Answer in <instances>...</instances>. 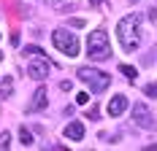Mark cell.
Returning a JSON list of instances; mask_svg holds the SVG:
<instances>
[{
	"instance_id": "6da1fadb",
	"label": "cell",
	"mask_w": 157,
	"mask_h": 151,
	"mask_svg": "<svg viewBox=\"0 0 157 151\" xmlns=\"http://www.w3.org/2000/svg\"><path fill=\"white\" fill-rule=\"evenodd\" d=\"M117 38H119V46L125 51H136L138 43H141V16L138 14L122 16L119 24H117Z\"/></svg>"
},
{
	"instance_id": "7a4b0ae2",
	"label": "cell",
	"mask_w": 157,
	"mask_h": 151,
	"mask_svg": "<svg viewBox=\"0 0 157 151\" xmlns=\"http://www.w3.org/2000/svg\"><path fill=\"white\" fill-rule=\"evenodd\" d=\"M87 57L95 62H103L111 57V43H109V32L106 30H95L87 35Z\"/></svg>"
},
{
	"instance_id": "3957f363",
	"label": "cell",
	"mask_w": 157,
	"mask_h": 151,
	"mask_svg": "<svg viewBox=\"0 0 157 151\" xmlns=\"http://www.w3.org/2000/svg\"><path fill=\"white\" fill-rule=\"evenodd\" d=\"M76 76L95 92V94L106 92V89H109V84H111V76H109V73H103V70H98V68H78V73H76Z\"/></svg>"
},
{
	"instance_id": "277c9868",
	"label": "cell",
	"mask_w": 157,
	"mask_h": 151,
	"mask_svg": "<svg viewBox=\"0 0 157 151\" xmlns=\"http://www.w3.org/2000/svg\"><path fill=\"white\" fill-rule=\"evenodd\" d=\"M52 43L57 51H63L65 57H78V38L71 30H54L52 32Z\"/></svg>"
},
{
	"instance_id": "5b68a950",
	"label": "cell",
	"mask_w": 157,
	"mask_h": 151,
	"mask_svg": "<svg viewBox=\"0 0 157 151\" xmlns=\"http://www.w3.org/2000/svg\"><path fill=\"white\" fill-rule=\"evenodd\" d=\"M49 70H52V62H49L44 54L30 57V65H27V76H30V78H35V81H46Z\"/></svg>"
},
{
	"instance_id": "8992f818",
	"label": "cell",
	"mask_w": 157,
	"mask_h": 151,
	"mask_svg": "<svg viewBox=\"0 0 157 151\" xmlns=\"http://www.w3.org/2000/svg\"><path fill=\"white\" fill-rule=\"evenodd\" d=\"M133 119H136V124L144 127V130H155V119H152L146 103H136V105H133Z\"/></svg>"
},
{
	"instance_id": "52a82bcc",
	"label": "cell",
	"mask_w": 157,
	"mask_h": 151,
	"mask_svg": "<svg viewBox=\"0 0 157 151\" xmlns=\"http://www.w3.org/2000/svg\"><path fill=\"white\" fill-rule=\"evenodd\" d=\"M63 135L68 138V140H81V138H84V124H81V121H71V124H65Z\"/></svg>"
},
{
	"instance_id": "ba28073f",
	"label": "cell",
	"mask_w": 157,
	"mask_h": 151,
	"mask_svg": "<svg viewBox=\"0 0 157 151\" xmlns=\"http://www.w3.org/2000/svg\"><path fill=\"white\" fill-rule=\"evenodd\" d=\"M125 108H127V97H125V94L111 97V103H109V116H119Z\"/></svg>"
},
{
	"instance_id": "9c48e42d",
	"label": "cell",
	"mask_w": 157,
	"mask_h": 151,
	"mask_svg": "<svg viewBox=\"0 0 157 151\" xmlns=\"http://www.w3.org/2000/svg\"><path fill=\"white\" fill-rule=\"evenodd\" d=\"M46 103H49V100H46V89H35L33 103L27 105V111H30V113H33V111H41V108H46Z\"/></svg>"
},
{
	"instance_id": "30bf717a",
	"label": "cell",
	"mask_w": 157,
	"mask_h": 151,
	"mask_svg": "<svg viewBox=\"0 0 157 151\" xmlns=\"http://www.w3.org/2000/svg\"><path fill=\"white\" fill-rule=\"evenodd\" d=\"M44 6L54 8V11H71L73 8V3H68V0H44Z\"/></svg>"
},
{
	"instance_id": "8fae6325",
	"label": "cell",
	"mask_w": 157,
	"mask_h": 151,
	"mask_svg": "<svg viewBox=\"0 0 157 151\" xmlns=\"http://www.w3.org/2000/svg\"><path fill=\"white\" fill-rule=\"evenodd\" d=\"M119 73L125 76L127 81H136V76H138V70H136L133 65H119Z\"/></svg>"
},
{
	"instance_id": "7c38bea8",
	"label": "cell",
	"mask_w": 157,
	"mask_h": 151,
	"mask_svg": "<svg viewBox=\"0 0 157 151\" xmlns=\"http://www.w3.org/2000/svg\"><path fill=\"white\" fill-rule=\"evenodd\" d=\"M19 140H22V146H30L33 143V135H30L27 127H19Z\"/></svg>"
},
{
	"instance_id": "4fadbf2b",
	"label": "cell",
	"mask_w": 157,
	"mask_h": 151,
	"mask_svg": "<svg viewBox=\"0 0 157 151\" xmlns=\"http://www.w3.org/2000/svg\"><path fill=\"white\" fill-rule=\"evenodd\" d=\"M0 151H11V132H0Z\"/></svg>"
},
{
	"instance_id": "5bb4252c",
	"label": "cell",
	"mask_w": 157,
	"mask_h": 151,
	"mask_svg": "<svg viewBox=\"0 0 157 151\" xmlns=\"http://www.w3.org/2000/svg\"><path fill=\"white\" fill-rule=\"evenodd\" d=\"M11 89H14V81L6 76V81H3V89H0V97H8V94H11Z\"/></svg>"
},
{
	"instance_id": "9a60e30c",
	"label": "cell",
	"mask_w": 157,
	"mask_h": 151,
	"mask_svg": "<svg viewBox=\"0 0 157 151\" xmlns=\"http://www.w3.org/2000/svg\"><path fill=\"white\" fill-rule=\"evenodd\" d=\"M22 54H25V57H38V54H44V51H41L38 46H25V49H22Z\"/></svg>"
},
{
	"instance_id": "2e32d148",
	"label": "cell",
	"mask_w": 157,
	"mask_h": 151,
	"mask_svg": "<svg viewBox=\"0 0 157 151\" xmlns=\"http://www.w3.org/2000/svg\"><path fill=\"white\" fill-rule=\"evenodd\" d=\"M144 94L146 97H157V84H146L144 87Z\"/></svg>"
},
{
	"instance_id": "e0dca14e",
	"label": "cell",
	"mask_w": 157,
	"mask_h": 151,
	"mask_svg": "<svg viewBox=\"0 0 157 151\" xmlns=\"http://www.w3.org/2000/svg\"><path fill=\"white\" fill-rule=\"evenodd\" d=\"M87 100H90L87 92H78V94H76V103H78V105H87Z\"/></svg>"
},
{
	"instance_id": "ac0fdd59",
	"label": "cell",
	"mask_w": 157,
	"mask_h": 151,
	"mask_svg": "<svg viewBox=\"0 0 157 151\" xmlns=\"http://www.w3.org/2000/svg\"><path fill=\"white\" fill-rule=\"evenodd\" d=\"M60 89H63V92H71V89H73V81L63 78V81H60Z\"/></svg>"
},
{
	"instance_id": "d6986e66",
	"label": "cell",
	"mask_w": 157,
	"mask_h": 151,
	"mask_svg": "<svg viewBox=\"0 0 157 151\" xmlns=\"http://www.w3.org/2000/svg\"><path fill=\"white\" fill-rule=\"evenodd\" d=\"M144 151H157V146H155V143H152V146H146V149H144Z\"/></svg>"
},
{
	"instance_id": "ffe728a7",
	"label": "cell",
	"mask_w": 157,
	"mask_h": 151,
	"mask_svg": "<svg viewBox=\"0 0 157 151\" xmlns=\"http://www.w3.org/2000/svg\"><path fill=\"white\" fill-rule=\"evenodd\" d=\"M0 60H3V54H0Z\"/></svg>"
}]
</instances>
